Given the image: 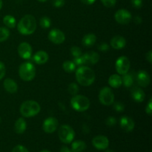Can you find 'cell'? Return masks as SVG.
Returning <instances> with one entry per match:
<instances>
[{
    "label": "cell",
    "mask_w": 152,
    "mask_h": 152,
    "mask_svg": "<svg viewBox=\"0 0 152 152\" xmlns=\"http://www.w3.org/2000/svg\"><path fill=\"white\" fill-rule=\"evenodd\" d=\"M72 108L78 112H83L88 109L90 107V100L88 97L83 95H74L71 99Z\"/></svg>",
    "instance_id": "5b68a950"
},
{
    "label": "cell",
    "mask_w": 152,
    "mask_h": 152,
    "mask_svg": "<svg viewBox=\"0 0 152 152\" xmlns=\"http://www.w3.org/2000/svg\"><path fill=\"white\" fill-rule=\"evenodd\" d=\"M48 39L51 42L59 45L62 44L65 42V36L62 31L57 29V28H54L49 32Z\"/></svg>",
    "instance_id": "8fae6325"
},
{
    "label": "cell",
    "mask_w": 152,
    "mask_h": 152,
    "mask_svg": "<svg viewBox=\"0 0 152 152\" xmlns=\"http://www.w3.org/2000/svg\"><path fill=\"white\" fill-rule=\"evenodd\" d=\"M39 25L43 29H48L51 25V20L48 16H42L39 20Z\"/></svg>",
    "instance_id": "f1b7e54d"
},
{
    "label": "cell",
    "mask_w": 152,
    "mask_h": 152,
    "mask_svg": "<svg viewBox=\"0 0 152 152\" xmlns=\"http://www.w3.org/2000/svg\"><path fill=\"white\" fill-rule=\"evenodd\" d=\"M76 80L80 85L83 86H89L93 84L96 79L95 73L93 70L88 66L79 67L76 71Z\"/></svg>",
    "instance_id": "6da1fadb"
},
{
    "label": "cell",
    "mask_w": 152,
    "mask_h": 152,
    "mask_svg": "<svg viewBox=\"0 0 152 152\" xmlns=\"http://www.w3.org/2000/svg\"><path fill=\"white\" fill-rule=\"evenodd\" d=\"M6 73V68L4 64L0 61V80L4 77Z\"/></svg>",
    "instance_id": "ab89813d"
},
{
    "label": "cell",
    "mask_w": 152,
    "mask_h": 152,
    "mask_svg": "<svg viewBox=\"0 0 152 152\" xmlns=\"http://www.w3.org/2000/svg\"><path fill=\"white\" fill-rule=\"evenodd\" d=\"M86 148V144L83 140H76L72 142L71 150L73 152H82Z\"/></svg>",
    "instance_id": "cb8c5ba5"
},
{
    "label": "cell",
    "mask_w": 152,
    "mask_h": 152,
    "mask_svg": "<svg viewBox=\"0 0 152 152\" xmlns=\"http://www.w3.org/2000/svg\"><path fill=\"white\" fill-rule=\"evenodd\" d=\"M96 41V37L94 34H88L84 36L82 40V43L85 47L90 48L95 44Z\"/></svg>",
    "instance_id": "603a6c76"
},
{
    "label": "cell",
    "mask_w": 152,
    "mask_h": 152,
    "mask_svg": "<svg viewBox=\"0 0 152 152\" xmlns=\"http://www.w3.org/2000/svg\"><path fill=\"white\" fill-rule=\"evenodd\" d=\"M136 79L138 85L142 88L147 87L151 83V77H150L149 74L143 70L138 71V73L137 74Z\"/></svg>",
    "instance_id": "5bb4252c"
},
{
    "label": "cell",
    "mask_w": 152,
    "mask_h": 152,
    "mask_svg": "<svg viewBox=\"0 0 152 152\" xmlns=\"http://www.w3.org/2000/svg\"><path fill=\"white\" fill-rule=\"evenodd\" d=\"M105 152H114V151H113V150H111V149H108V150H106V151Z\"/></svg>",
    "instance_id": "7dc6e473"
},
{
    "label": "cell",
    "mask_w": 152,
    "mask_h": 152,
    "mask_svg": "<svg viewBox=\"0 0 152 152\" xmlns=\"http://www.w3.org/2000/svg\"><path fill=\"white\" fill-rule=\"evenodd\" d=\"M122 83H123L126 88H130L133 86L134 84V78L131 74H125L122 77Z\"/></svg>",
    "instance_id": "4316f807"
},
{
    "label": "cell",
    "mask_w": 152,
    "mask_h": 152,
    "mask_svg": "<svg viewBox=\"0 0 152 152\" xmlns=\"http://www.w3.org/2000/svg\"><path fill=\"white\" fill-rule=\"evenodd\" d=\"M132 6L135 8H141L143 4V1L142 0H131Z\"/></svg>",
    "instance_id": "d590c367"
},
{
    "label": "cell",
    "mask_w": 152,
    "mask_h": 152,
    "mask_svg": "<svg viewBox=\"0 0 152 152\" xmlns=\"http://www.w3.org/2000/svg\"><path fill=\"white\" fill-rule=\"evenodd\" d=\"M97 49L102 52H106L109 50V45L105 42H102L98 45Z\"/></svg>",
    "instance_id": "74e56055"
},
{
    "label": "cell",
    "mask_w": 152,
    "mask_h": 152,
    "mask_svg": "<svg viewBox=\"0 0 152 152\" xmlns=\"http://www.w3.org/2000/svg\"><path fill=\"white\" fill-rule=\"evenodd\" d=\"M114 109L117 112H123V111L125 110V105L124 104L122 103V102H114Z\"/></svg>",
    "instance_id": "1f68e13d"
},
{
    "label": "cell",
    "mask_w": 152,
    "mask_h": 152,
    "mask_svg": "<svg viewBox=\"0 0 152 152\" xmlns=\"http://www.w3.org/2000/svg\"><path fill=\"white\" fill-rule=\"evenodd\" d=\"M99 100L102 105L109 106L114 102V94L109 87H103L99 94Z\"/></svg>",
    "instance_id": "52a82bcc"
},
{
    "label": "cell",
    "mask_w": 152,
    "mask_h": 152,
    "mask_svg": "<svg viewBox=\"0 0 152 152\" xmlns=\"http://www.w3.org/2000/svg\"><path fill=\"white\" fill-rule=\"evenodd\" d=\"M10 37V31L8 28L5 27H1L0 28V42L6 41Z\"/></svg>",
    "instance_id": "83f0119b"
},
{
    "label": "cell",
    "mask_w": 152,
    "mask_h": 152,
    "mask_svg": "<svg viewBox=\"0 0 152 152\" xmlns=\"http://www.w3.org/2000/svg\"><path fill=\"white\" fill-rule=\"evenodd\" d=\"M19 77L25 82H29L34 80L36 75V68L31 62H25L19 66Z\"/></svg>",
    "instance_id": "277c9868"
},
{
    "label": "cell",
    "mask_w": 152,
    "mask_h": 152,
    "mask_svg": "<svg viewBox=\"0 0 152 152\" xmlns=\"http://www.w3.org/2000/svg\"><path fill=\"white\" fill-rule=\"evenodd\" d=\"M76 67L77 66H76V65L74 63L73 61L67 60L65 61L62 64V68L67 73H72L75 71Z\"/></svg>",
    "instance_id": "484cf974"
},
{
    "label": "cell",
    "mask_w": 152,
    "mask_h": 152,
    "mask_svg": "<svg viewBox=\"0 0 152 152\" xmlns=\"http://www.w3.org/2000/svg\"><path fill=\"white\" fill-rule=\"evenodd\" d=\"M68 92H69L71 95L74 96V95H77V94H78L80 88H79V86L77 83H71V84H69V86H68Z\"/></svg>",
    "instance_id": "f546056e"
},
{
    "label": "cell",
    "mask_w": 152,
    "mask_h": 152,
    "mask_svg": "<svg viewBox=\"0 0 152 152\" xmlns=\"http://www.w3.org/2000/svg\"><path fill=\"white\" fill-rule=\"evenodd\" d=\"M52 4L55 7H62L65 4V0H52Z\"/></svg>",
    "instance_id": "f35d334b"
},
{
    "label": "cell",
    "mask_w": 152,
    "mask_h": 152,
    "mask_svg": "<svg viewBox=\"0 0 152 152\" xmlns=\"http://www.w3.org/2000/svg\"><path fill=\"white\" fill-rule=\"evenodd\" d=\"M132 97L135 102H142L145 99V94L142 88L138 87H135L132 91Z\"/></svg>",
    "instance_id": "ffe728a7"
},
{
    "label": "cell",
    "mask_w": 152,
    "mask_h": 152,
    "mask_svg": "<svg viewBox=\"0 0 152 152\" xmlns=\"http://www.w3.org/2000/svg\"><path fill=\"white\" fill-rule=\"evenodd\" d=\"M40 152H50V151H48V150H42V151H41Z\"/></svg>",
    "instance_id": "681fc988"
},
{
    "label": "cell",
    "mask_w": 152,
    "mask_h": 152,
    "mask_svg": "<svg viewBox=\"0 0 152 152\" xmlns=\"http://www.w3.org/2000/svg\"><path fill=\"white\" fill-rule=\"evenodd\" d=\"M0 122H1V118H0Z\"/></svg>",
    "instance_id": "f907efd6"
},
{
    "label": "cell",
    "mask_w": 152,
    "mask_h": 152,
    "mask_svg": "<svg viewBox=\"0 0 152 152\" xmlns=\"http://www.w3.org/2000/svg\"><path fill=\"white\" fill-rule=\"evenodd\" d=\"M108 84L111 88H118L123 85L122 83V77L119 74H112L108 78Z\"/></svg>",
    "instance_id": "7402d4cb"
},
{
    "label": "cell",
    "mask_w": 152,
    "mask_h": 152,
    "mask_svg": "<svg viewBox=\"0 0 152 152\" xmlns=\"http://www.w3.org/2000/svg\"><path fill=\"white\" fill-rule=\"evenodd\" d=\"M48 58L49 56L47 52L45 50H39L34 53V56H33V60L36 64L43 65L48 62Z\"/></svg>",
    "instance_id": "ac0fdd59"
},
{
    "label": "cell",
    "mask_w": 152,
    "mask_h": 152,
    "mask_svg": "<svg viewBox=\"0 0 152 152\" xmlns=\"http://www.w3.org/2000/svg\"><path fill=\"white\" fill-rule=\"evenodd\" d=\"M59 152H73V151H72V150H71L69 148H68L67 146H62V148H61L60 151Z\"/></svg>",
    "instance_id": "f6af8a7d"
},
{
    "label": "cell",
    "mask_w": 152,
    "mask_h": 152,
    "mask_svg": "<svg viewBox=\"0 0 152 152\" xmlns=\"http://www.w3.org/2000/svg\"><path fill=\"white\" fill-rule=\"evenodd\" d=\"M116 123H117V120H116V118L114 117H108L105 120V124L108 126H115Z\"/></svg>",
    "instance_id": "e575fe53"
},
{
    "label": "cell",
    "mask_w": 152,
    "mask_h": 152,
    "mask_svg": "<svg viewBox=\"0 0 152 152\" xmlns=\"http://www.w3.org/2000/svg\"><path fill=\"white\" fill-rule=\"evenodd\" d=\"M58 125H59V122H58L57 119L53 117H50L45 119L43 122V131L48 134L53 133L57 129Z\"/></svg>",
    "instance_id": "30bf717a"
},
{
    "label": "cell",
    "mask_w": 152,
    "mask_h": 152,
    "mask_svg": "<svg viewBox=\"0 0 152 152\" xmlns=\"http://www.w3.org/2000/svg\"><path fill=\"white\" fill-rule=\"evenodd\" d=\"M3 86L6 91L10 94H14L18 91V85L13 79L7 78L4 80Z\"/></svg>",
    "instance_id": "d6986e66"
},
{
    "label": "cell",
    "mask_w": 152,
    "mask_h": 152,
    "mask_svg": "<svg viewBox=\"0 0 152 152\" xmlns=\"http://www.w3.org/2000/svg\"><path fill=\"white\" fill-rule=\"evenodd\" d=\"M114 19L120 25H127L132 19V13L126 9H120L114 14Z\"/></svg>",
    "instance_id": "9c48e42d"
},
{
    "label": "cell",
    "mask_w": 152,
    "mask_h": 152,
    "mask_svg": "<svg viewBox=\"0 0 152 152\" xmlns=\"http://www.w3.org/2000/svg\"><path fill=\"white\" fill-rule=\"evenodd\" d=\"M73 62L75 64L76 66H82V65H84V61H83V55L80 56H76V57H74V59H73Z\"/></svg>",
    "instance_id": "d6a6232c"
},
{
    "label": "cell",
    "mask_w": 152,
    "mask_h": 152,
    "mask_svg": "<svg viewBox=\"0 0 152 152\" xmlns=\"http://www.w3.org/2000/svg\"><path fill=\"white\" fill-rule=\"evenodd\" d=\"M134 23L137 24V25H140V24H141L142 22V19L140 16H136L134 18Z\"/></svg>",
    "instance_id": "7bdbcfd3"
},
{
    "label": "cell",
    "mask_w": 152,
    "mask_h": 152,
    "mask_svg": "<svg viewBox=\"0 0 152 152\" xmlns=\"http://www.w3.org/2000/svg\"><path fill=\"white\" fill-rule=\"evenodd\" d=\"M12 152H29V151L23 145H18L13 148Z\"/></svg>",
    "instance_id": "8d00e7d4"
},
{
    "label": "cell",
    "mask_w": 152,
    "mask_h": 152,
    "mask_svg": "<svg viewBox=\"0 0 152 152\" xmlns=\"http://www.w3.org/2000/svg\"><path fill=\"white\" fill-rule=\"evenodd\" d=\"M145 112H146V114H148V115H150V116L152 114V99H151V98L150 99L148 105H147L146 107H145Z\"/></svg>",
    "instance_id": "60d3db41"
},
{
    "label": "cell",
    "mask_w": 152,
    "mask_h": 152,
    "mask_svg": "<svg viewBox=\"0 0 152 152\" xmlns=\"http://www.w3.org/2000/svg\"><path fill=\"white\" fill-rule=\"evenodd\" d=\"M102 4L107 7H112L116 4L117 0H101Z\"/></svg>",
    "instance_id": "836d02e7"
},
{
    "label": "cell",
    "mask_w": 152,
    "mask_h": 152,
    "mask_svg": "<svg viewBox=\"0 0 152 152\" xmlns=\"http://www.w3.org/2000/svg\"><path fill=\"white\" fill-rule=\"evenodd\" d=\"M71 53L74 57L80 56L82 55V50L80 48L77 47V46H73L71 48Z\"/></svg>",
    "instance_id": "4dcf8cb0"
},
{
    "label": "cell",
    "mask_w": 152,
    "mask_h": 152,
    "mask_svg": "<svg viewBox=\"0 0 152 152\" xmlns=\"http://www.w3.org/2000/svg\"><path fill=\"white\" fill-rule=\"evenodd\" d=\"M19 56L24 59H29L32 56V47L28 42H22L18 47Z\"/></svg>",
    "instance_id": "4fadbf2b"
},
{
    "label": "cell",
    "mask_w": 152,
    "mask_h": 152,
    "mask_svg": "<svg viewBox=\"0 0 152 152\" xmlns=\"http://www.w3.org/2000/svg\"><path fill=\"white\" fill-rule=\"evenodd\" d=\"M18 31L22 35H31L37 29V20L33 15L27 14L17 24Z\"/></svg>",
    "instance_id": "7a4b0ae2"
},
{
    "label": "cell",
    "mask_w": 152,
    "mask_h": 152,
    "mask_svg": "<svg viewBox=\"0 0 152 152\" xmlns=\"http://www.w3.org/2000/svg\"><path fill=\"white\" fill-rule=\"evenodd\" d=\"M81 1L86 5H91V4H93L96 1V0H81Z\"/></svg>",
    "instance_id": "ee69618b"
},
{
    "label": "cell",
    "mask_w": 152,
    "mask_h": 152,
    "mask_svg": "<svg viewBox=\"0 0 152 152\" xmlns=\"http://www.w3.org/2000/svg\"><path fill=\"white\" fill-rule=\"evenodd\" d=\"M130 60L126 56H121L116 60L115 68L119 75L127 74L130 69Z\"/></svg>",
    "instance_id": "ba28073f"
},
{
    "label": "cell",
    "mask_w": 152,
    "mask_h": 152,
    "mask_svg": "<svg viewBox=\"0 0 152 152\" xmlns=\"http://www.w3.org/2000/svg\"><path fill=\"white\" fill-rule=\"evenodd\" d=\"M111 46L114 49L120 50L126 47V40L122 36H115L111 39Z\"/></svg>",
    "instance_id": "e0dca14e"
},
{
    "label": "cell",
    "mask_w": 152,
    "mask_h": 152,
    "mask_svg": "<svg viewBox=\"0 0 152 152\" xmlns=\"http://www.w3.org/2000/svg\"><path fill=\"white\" fill-rule=\"evenodd\" d=\"M2 4H3L2 0H0V10H1V7H2Z\"/></svg>",
    "instance_id": "bcb514c9"
},
{
    "label": "cell",
    "mask_w": 152,
    "mask_h": 152,
    "mask_svg": "<svg viewBox=\"0 0 152 152\" xmlns=\"http://www.w3.org/2000/svg\"><path fill=\"white\" fill-rule=\"evenodd\" d=\"M41 107L37 102L34 100H27L21 105L19 111L24 117H32L40 112Z\"/></svg>",
    "instance_id": "3957f363"
},
{
    "label": "cell",
    "mask_w": 152,
    "mask_h": 152,
    "mask_svg": "<svg viewBox=\"0 0 152 152\" xmlns=\"http://www.w3.org/2000/svg\"><path fill=\"white\" fill-rule=\"evenodd\" d=\"M39 1H40V2H45V1H48V0H38Z\"/></svg>",
    "instance_id": "c3c4849f"
},
{
    "label": "cell",
    "mask_w": 152,
    "mask_h": 152,
    "mask_svg": "<svg viewBox=\"0 0 152 152\" xmlns=\"http://www.w3.org/2000/svg\"><path fill=\"white\" fill-rule=\"evenodd\" d=\"M92 144L95 148L98 150H105L109 145V140L108 137L103 135H98L92 140Z\"/></svg>",
    "instance_id": "7c38bea8"
},
{
    "label": "cell",
    "mask_w": 152,
    "mask_h": 152,
    "mask_svg": "<svg viewBox=\"0 0 152 152\" xmlns=\"http://www.w3.org/2000/svg\"><path fill=\"white\" fill-rule=\"evenodd\" d=\"M145 59H146V60L148 61L150 64L152 63V50H148V53L145 54Z\"/></svg>",
    "instance_id": "b9f144b4"
},
{
    "label": "cell",
    "mask_w": 152,
    "mask_h": 152,
    "mask_svg": "<svg viewBox=\"0 0 152 152\" xmlns=\"http://www.w3.org/2000/svg\"><path fill=\"white\" fill-rule=\"evenodd\" d=\"M120 126L125 132H131L134 129L135 123L131 117L128 116H123L120 120Z\"/></svg>",
    "instance_id": "9a60e30c"
},
{
    "label": "cell",
    "mask_w": 152,
    "mask_h": 152,
    "mask_svg": "<svg viewBox=\"0 0 152 152\" xmlns=\"http://www.w3.org/2000/svg\"><path fill=\"white\" fill-rule=\"evenodd\" d=\"M58 137L61 142L65 144H69L74 140L75 132L74 129L68 125H62L58 130Z\"/></svg>",
    "instance_id": "8992f818"
},
{
    "label": "cell",
    "mask_w": 152,
    "mask_h": 152,
    "mask_svg": "<svg viewBox=\"0 0 152 152\" xmlns=\"http://www.w3.org/2000/svg\"><path fill=\"white\" fill-rule=\"evenodd\" d=\"M83 58L84 65L86 64L87 65H94L99 62V55L95 51H88L83 55Z\"/></svg>",
    "instance_id": "2e32d148"
},
{
    "label": "cell",
    "mask_w": 152,
    "mask_h": 152,
    "mask_svg": "<svg viewBox=\"0 0 152 152\" xmlns=\"http://www.w3.org/2000/svg\"><path fill=\"white\" fill-rule=\"evenodd\" d=\"M3 22L8 28H14L16 25V19L11 15H6L3 18Z\"/></svg>",
    "instance_id": "d4e9b609"
},
{
    "label": "cell",
    "mask_w": 152,
    "mask_h": 152,
    "mask_svg": "<svg viewBox=\"0 0 152 152\" xmlns=\"http://www.w3.org/2000/svg\"><path fill=\"white\" fill-rule=\"evenodd\" d=\"M27 129V123L25 119L20 117L18 119L14 124V130L15 132L18 134H22L25 132Z\"/></svg>",
    "instance_id": "44dd1931"
}]
</instances>
